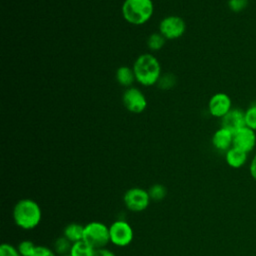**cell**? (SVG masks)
Instances as JSON below:
<instances>
[{
  "label": "cell",
  "mask_w": 256,
  "mask_h": 256,
  "mask_svg": "<svg viewBox=\"0 0 256 256\" xmlns=\"http://www.w3.org/2000/svg\"><path fill=\"white\" fill-rule=\"evenodd\" d=\"M249 173L254 181H256V153L253 155L249 163Z\"/></svg>",
  "instance_id": "27"
},
{
  "label": "cell",
  "mask_w": 256,
  "mask_h": 256,
  "mask_svg": "<svg viewBox=\"0 0 256 256\" xmlns=\"http://www.w3.org/2000/svg\"><path fill=\"white\" fill-rule=\"evenodd\" d=\"M109 234L110 243L117 247L128 246L134 238L133 228L127 221L122 219L112 222L109 226Z\"/></svg>",
  "instance_id": "5"
},
{
  "label": "cell",
  "mask_w": 256,
  "mask_h": 256,
  "mask_svg": "<svg viewBox=\"0 0 256 256\" xmlns=\"http://www.w3.org/2000/svg\"><path fill=\"white\" fill-rule=\"evenodd\" d=\"M55 251L44 245H37L31 256H56Z\"/></svg>",
  "instance_id": "25"
},
{
  "label": "cell",
  "mask_w": 256,
  "mask_h": 256,
  "mask_svg": "<svg viewBox=\"0 0 256 256\" xmlns=\"http://www.w3.org/2000/svg\"><path fill=\"white\" fill-rule=\"evenodd\" d=\"M83 240L93 249L105 248L110 243L109 226L100 221H92L84 225Z\"/></svg>",
  "instance_id": "4"
},
{
  "label": "cell",
  "mask_w": 256,
  "mask_h": 256,
  "mask_svg": "<svg viewBox=\"0 0 256 256\" xmlns=\"http://www.w3.org/2000/svg\"><path fill=\"white\" fill-rule=\"evenodd\" d=\"M245 125L256 131V101L250 103L244 110Z\"/></svg>",
  "instance_id": "19"
},
{
  "label": "cell",
  "mask_w": 256,
  "mask_h": 256,
  "mask_svg": "<svg viewBox=\"0 0 256 256\" xmlns=\"http://www.w3.org/2000/svg\"><path fill=\"white\" fill-rule=\"evenodd\" d=\"M248 0H228L227 5L230 11L233 13H240L248 6Z\"/></svg>",
  "instance_id": "23"
},
{
  "label": "cell",
  "mask_w": 256,
  "mask_h": 256,
  "mask_svg": "<svg viewBox=\"0 0 256 256\" xmlns=\"http://www.w3.org/2000/svg\"><path fill=\"white\" fill-rule=\"evenodd\" d=\"M220 121L221 127L226 128L233 133L246 126L244 110L240 108H232L224 117L220 119Z\"/></svg>",
  "instance_id": "11"
},
{
  "label": "cell",
  "mask_w": 256,
  "mask_h": 256,
  "mask_svg": "<svg viewBox=\"0 0 256 256\" xmlns=\"http://www.w3.org/2000/svg\"><path fill=\"white\" fill-rule=\"evenodd\" d=\"M83 235H84V226L76 222L69 223L68 225L65 226L63 230V236L67 238L72 244L83 240Z\"/></svg>",
  "instance_id": "15"
},
{
  "label": "cell",
  "mask_w": 256,
  "mask_h": 256,
  "mask_svg": "<svg viewBox=\"0 0 256 256\" xmlns=\"http://www.w3.org/2000/svg\"><path fill=\"white\" fill-rule=\"evenodd\" d=\"M122 102L124 107L134 114L142 113L148 104L144 93L136 87L126 88L122 95Z\"/></svg>",
  "instance_id": "8"
},
{
  "label": "cell",
  "mask_w": 256,
  "mask_h": 256,
  "mask_svg": "<svg viewBox=\"0 0 256 256\" xmlns=\"http://www.w3.org/2000/svg\"><path fill=\"white\" fill-rule=\"evenodd\" d=\"M148 193H149V196H150V199L152 201H155V202H158V201H161L163 200L166 195H167V190H166V187L162 184H154L152 185L149 189H148Z\"/></svg>",
  "instance_id": "21"
},
{
  "label": "cell",
  "mask_w": 256,
  "mask_h": 256,
  "mask_svg": "<svg viewBox=\"0 0 256 256\" xmlns=\"http://www.w3.org/2000/svg\"><path fill=\"white\" fill-rule=\"evenodd\" d=\"M12 217L14 223L19 228L23 230H32L40 224L42 210L35 200L24 198L14 205Z\"/></svg>",
  "instance_id": "2"
},
{
  "label": "cell",
  "mask_w": 256,
  "mask_h": 256,
  "mask_svg": "<svg viewBox=\"0 0 256 256\" xmlns=\"http://www.w3.org/2000/svg\"><path fill=\"white\" fill-rule=\"evenodd\" d=\"M165 37L160 32H155L149 35L147 39V47L150 51H158L165 45Z\"/></svg>",
  "instance_id": "17"
},
{
  "label": "cell",
  "mask_w": 256,
  "mask_h": 256,
  "mask_svg": "<svg viewBox=\"0 0 256 256\" xmlns=\"http://www.w3.org/2000/svg\"><path fill=\"white\" fill-rule=\"evenodd\" d=\"M94 249L84 240L75 242L70 249V256H92Z\"/></svg>",
  "instance_id": "16"
},
{
  "label": "cell",
  "mask_w": 256,
  "mask_h": 256,
  "mask_svg": "<svg viewBox=\"0 0 256 256\" xmlns=\"http://www.w3.org/2000/svg\"><path fill=\"white\" fill-rule=\"evenodd\" d=\"M132 68L136 81L144 87L156 85L162 75L160 62L151 53L139 55L134 61Z\"/></svg>",
  "instance_id": "1"
},
{
  "label": "cell",
  "mask_w": 256,
  "mask_h": 256,
  "mask_svg": "<svg viewBox=\"0 0 256 256\" xmlns=\"http://www.w3.org/2000/svg\"><path fill=\"white\" fill-rule=\"evenodd\" d=\"M150 196L148 190L140 187H133L128 189L124 196L123 202L125 207L132 212H142L150 204Z\"/></svg>",
  "instance_id": "6"
},
{
  "label": "cell",
  "mask_w": 256,
  "mask_h": 256,
  "mask_svg": "<svg viewBox=\"0 0 256 256\" xmlns=\"http://www.w3.org/2000/svg\"><path fill=\"white\" fill-rule=\"evenodd\" d=\"M71 246H72V243L64 236H61L55 240L53 244V250L59 256L67 255L70 253Z\"/></svg>",
  "instance_id": "18"
},
{
  "label": "cell",
  "mask_w": 256,
  "mask_h": 256,
  "mask_svg": "<svg viewBox=\"0 0 256 256\" xmlns=\"http://www.w3.org/2000/svg\"><path fill=\"white\" fill-rule=\"evenodd\" d=\"M62 256H70L69 254H67V255H62Z\"/></svg>",
  "instance_id": "28"
},
{
  "label": "cell",
  "mask_w": 256,
  "mask_h": 256,
  "mask_svg": "<svg viewBox=\"0 0 256 256\" xmlns=\"http://www.w3.org/2000/svg\"><path fill=\"white\" fill-rule=\"evenodd\" d=\"M121 12L124 20L134 26L147 23L154 13L152 0H124Z\"/></svg>",
  "instance_id": "3"
},
{
  "label": "cell",
  "mask_w": 256,
  "mask_h": 256,
  "mask_svg": "<svg viewBox=\"0 0 256 256\" xmlns=\"http://www.w3.org/2000/svg\"><path fill=\"white\" fill-rule=\"evenodd\" d=\"M92 256H116V254L105 247V248L94 249Z\"/></svg>",
  "instance_id": "26"
},
{
  "label": "cell",
  "mask_w": 256,
  "mask_h": 256,
  "mask_svg": "<svg viewBox=\"0 0 256 256\" xmlns=\"http://www.w3.org/2000/svg\"><path fill=\"white\" fill-rule=\"evenodd\" d=\"M36 246L37 245H35L31 240H23L18 244L17 249L21 256H31L35 251Z\"/></svg>",
  "instance_id": "22"
},
{
  "label": "cell",
  "mask_w": 256,
  "mask_h": 256,
  "mask_svg": "<svg viewBox=\"0 0 256 256\" xmlns=\"http://www.w3.org/2000/svg\"><path fill=\"white\" fill-rule=\"evenodd\" d=\"M248 153L231 147L228 151L225 152V161L227 165L233 169H239L243 167L248 161Z\"/></svg>",
  "instance_id": "13"
},
{
  "label": "cell",
  "mask_w": 256,
  "mask_h": 256,
  "mask_svg": "<svg viewBox=\"0 0 256 256\" xmlns=\"http://www.w3.org/2000/svg\"><path fill=\"white\" fill-rule=\"evenodd\" d=\"M231 97L225 92L213 94L208 101L209 114L215 118L221 119L232 109Z\"/></svg>",
  "instance_id": "9"
},
{
  "label": "cell",
  "mask_w": 256,
  "mask_h": 256,
  "mask_svg": "<svg viewBox=\"0 0 256 256\" xmlns=\"http://www.w3.org/2000/svg\"><path fill=\"white\" fill-rule=\"evenodd\" d=\"M115 78L119 85L126 87V88L132 87L133 82L136 81L133 68L126 66V65H123V66H120L119 68H117L116 73H115Z\"/></svg>",
  "instance_id": "14"
},
{
  "label": "cell",
  "mask_w": 256,
  "mask_h": 256,
  "mask_svg": "<svg viewBox=\"0 0 256 256\" xmlns=\"http://www.w3.org/2000/svg\"><path fill=\"white\" fill-rule=\"evenodd\" d=\"M211 143L214 149L219 152H226L233 147V132L230 130L219 127L212 135Z\"/></svg>",
  "instance_id": "12"
},
{
  "label": "cell",
  "mask_w": 256,
  "mask_h": 256,
  "mask_svg": "<svg viewBox=\"0 0 256 256\" xmlns=\"http://www.w3.org/2000/svg\"><path fill=\"white\" fill-rule=\"evenodd\" d=\"M186 31L185 20L178 15L164 17L159 23V32L166 40H175L184 35Z\"/></svg>",
  "instance_id": "7"
},
{
  "label": "cell",
  "mask_w": 256,
  "mask_h": 256,
  "mask_svg": "<svg viewBox=\"0 0 256 256\" xmlns=\"http://www.w3.org/2000/svg\"><path fill=\"white\" fill-rule=\"evenodd\" d=\"M0 256H21V255L17 247L9 243H3L0 246Z\"/></svg>",
  "instance_id": "24"
},
{
  "label": "cell",
  "mask_w": 256,
  "mask_h": 256,
  "mask_svg": "<svg viewBox=\"0 0 256 256\" xmlns=\"http://www.w3.org/2000/svg\"><path fill=\"white\" fill-rule=\"evenodd\" d=\"M176 83H177V78L174 74L165 73V74L161 75V77L159 78L156 85L161 90H170L171 88H173L176 85Z\"/></svg>",
  "instance_id": "20"
},
{
  "label": "cell",
  "mask_w": 256,
  "mask_h": 256,
  "mask_svg": "<svg viewBox=\"0 0 256 256\" xmlns=\"http://www.w3.org/2000/svg\"><path fill=\"white\" fill-rule=\"evenodd\" d=\"M233 147L246 153L252 152L256 147V131L245 126L233 133Z\"/></svg>",
  "instance_id": "10"
}]
</instances>
